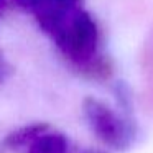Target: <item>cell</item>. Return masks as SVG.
Wrapping results in <instances>:
<instances>
[{
	"label": "cell",
	"mask_w": 153,
	"mask_h": 153,
	"mask_svg": "<svg viewBox=\"0 0 153 153\" xmlns=\"http://www.w3.org/2000/svg\"><path fill=\"white\" fill-rule=\"evenodd\" d=\"M53 38L61 53L86 74L102 79L110 74L109 63L99 56V27L82 7L64 18Z\"/></svg>",
	"instance_id": "cell-1"
},
{
	"label": "cell",
	"mask_w": 153,
	"mask_h": 153,
	"mask_svg": "<svg viewBox=\"0 0 153 153\" xmlns=\"http://www.w3.org/2000/svg\"><path fill=\"white\" fill-rule=\"evenodd\" d=\"M82 109L92 132L105 145L115 150H125L133 142V127L128 123V120L114 112L107 104L94 97H87L82 104Z\"/></svg>",
	"instance_id": "cell-2"
},
{
	"label": "cell",
	"mask_w": 153,
	"mask_h": 153,
	"mask_svg": "<svg viewBox=\"0 0 153 153\" xmlns=\"http://www.w3.org/2000/svg\"><path fill=\"white\" fill-rule=\"evenodd\" d=\"M27 153H68V140L63 133L46 128L27 145Z\"/></svg>",
	"instance_id": "cell-3"
},
{
	"label": "cell",
	"mask_w": 153,
	"mask_h": 153,
	"mask_svg": "<svg viewBox=\"0 0 153 153\" xmlns=\"http://www.w3.org/2000/svg\"><path fill=\"white\" fill-rule=\"evenodd\" d=\"M48 128L46 123H33V125H28V127H23V128H18L15 132H12L10 135L7 137L5 140V145L10 146V148H15V150H20V148H27V145L35 138L38 137L41 132Z\"/></svg>",
	"instance_id": "cell-4"
},
{
	"label": "cell",
	"mask_w": 153,
	"mask_h": 153,
	"mask_svg": "<svg viewBox=\"0 0 153 153\" xmlns=\"http://www.w3.org/2000/svg\"><path fill=\"white\" fill-rule=\"evenodd\" d=\"M0 5H2V0H0Z\"/></svg>",
	"instance_id": "cell-5"
}]
</instances>
